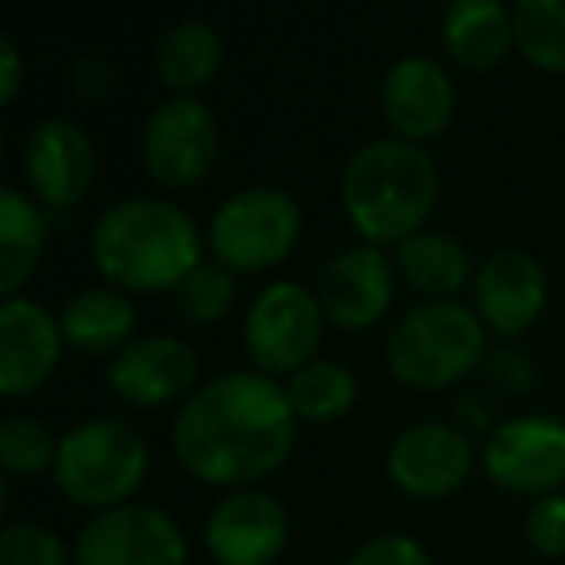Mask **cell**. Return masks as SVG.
Returning a JSON list of instances; mask_svg holds the SVG:
<instances>
[{
  "label": "cell",
  "instance_id": "cell-31",
  "mask_svg": "<svg viewBox=\"0 0 565 565\" xmlns=\"http://www.w3.org/2000/svg\"><path fill=\"white\" fill-rule=\"evenodd\" d=\"M345 565H434V557L411 534H376V539L361 542Z\"/></svg>",
  "mask_w": 565,
  "mask_h": 565
},
{
  "label": "cell",
  "instance_id": "cell-9",
  "mask_svg": "<svg viewBox=\"0 0 565 565\" xmlns=\"http://www.w3.org/2000/svg\"><path fill=\"white\" fill-rule=\"evenodd\" d=\"M484 477L515 495H557L565 488V423L554 415H515L492 426L480 449Z\"/></svg>",
  "mask_w": 565,
  "mask_h": 565
},
{
  "label": "cell",
  "instance_id": "cell-25",
  "mask_svg": "<svg viewBox=\"0 0 565 565\" xmlns=\"http://www.w3.org/2000/svg\"><path fill=\"white\" fill-rule=\"evenodd\" d=\"M511 20L519 55L542 74H565V0H519Z\"/></svg>",
  "mask_w": 565,
  "mask_h": 565
},
{
  "label": "cell",
  "instance_id": "cell-27",
  "mask_svg": "<svg viewBox=\"0 0 565 565\" xmlns=\"http://www.w3.org/2000/svg\"><path fill=\"white\" fill-rule=\"evenodd\" d=\"M236 307V271L217 259H202L174 291V310L186 326H217Z\"/></svg>",
  "mask_w": 565,
  "mask_h": 565
},
{
  "label": "cell",
  "instance_id": "cell-28",
  "mask_svg": "<svg viewBox=\"0 0 565 565\" xmlns=\"http://www.w3.org/2000/svg\"><path fill=\"white\" fill-rule=\"evenodd\" d=\"M0 565H74V546L51 526L12 519L0 531Z\"/></svg>",
  "mask_w": 565,
  "mask_h": 565
},
{
  "label": "cell",
  "instance_id": "cell-29",
  "mask_svg": "<svg viewBox=\"0 0 565 565\" xmlns=\"http://www.w3.org/2000/svg\"><path fill=\"white\" fill-rule=\"evenodd\" d=\"M480 372H484L488 387H492L495 395H508V399H515V395H526L534 384H539V369H534V361L523 353V349H515V345L488 349Z\"/></svg>",
  "mask_w": 565,
  "mask_h": 565
},
{
  "label": "cell",
  "instance_id": "cell-11",
  "mask_svg": "<svg viewBox=\"0 0 565 565\" xmlns=\"http://www.w3.org/2000/svg\"><path fill=\"white\" fill-rule=\"evenodd\" d=\"M387 480L411 500H446L472 477V441L457 423L423 418L399 430L387 446Z\"/></svg>",
  "mask_w": 565,
  "mask_h": 565
},
{
  "label": "cell",
  "instance_id": "cell-14",
  "mask_svg": "<svg viewBox=\"0 0 565 565\" xmlns=\"http://www.w3.org/2000/svg\"><path fill=\"white\" fill-rule=\"evenodd\" d=\"M399 287L395 259L376 244H353L326 259L318 271V302L322 315L338 330H372L380 318H387Z\"/></svg>",
  "mask_w": 565,
  "mask_h": 565
},
{
  "label": "cell",
  "instance_id": "cell-4",
  "mask_svg": "<svg viewBox=\"0 0 565 565\" xmlns=\"http://www.w3.org/2000/svg\"><path fill=\"white\" fill-rule=\"evenodd\" d=\"M384 356L399 384L441 392L480 372L488 356V330L465 302H418L395 322Z\"/></svg>",
  "mask_w": 565,
  "mask_h": 565
},
{
  "label": "cell",
  "instance_id": "cell-34",
  "mask_svg": "<svg viewBox=\"0 0 565 565\" xmlns=\"http://www.w3.org/2000/svg\"><path fill=\"white\" fill-rule=\"evenodd\" d=\"M457 418H461V430L465 434H472V430H480V426H488V411H484V399L480 395H461L457 399Z\"/></svg>",
  "mask_w": 565,
  "mask_h": 565
},
{
  "label": "cell",
  "instance_id": "cell-19",
  "mask_svg": "<svg viewBox=\"0 0 565 565\" xmlns=\"http://www.w3.org/2000/svg\"><path fill=\"white\" fill-rule=\"evenodd\" d=\"M441 51L461 71H495L515 51V20L500 0H454L441 12Z\"/></svg>",
  "mask_w": 565,
  "mask_h": 565
},
{
  "label": "cell",
  "instance_id": "cell-17",
  "mask_svg": "<svg viewBox=\"0 0 565 565\" xmlns=\"http://www.w3.org/2000/svg\"><path fill=\"white\" fill-rule=\"evenodd\" d=\"M63 322L32 295L0 299V392L9 399L32 395L63 361Z\"/></svg>",
  "mask_w": 565,
  "mask_h": 565
},
{
  "label": "cell",
  "instance_id": "cell-22",
  "mask_svg": "<svg viewBox=\"0 0 565 565\" xmlns=\"http://www.w3.org/2000/svg\"><path fill=\"white\" fill-rule=\"evenodd\" d=\"M47 210L28 190H0V299L24 295L28 279L47 252Z\"/></svg>",
  "mask_w": 565,
  "mask_h": 565
},
{
  "label": "cell",
  "instance_id": "cell-5",
  "mask_svg": "<svg viewBox=\"0 0 565 565\" xmlns=\"http://www.w3.org/2000/svg\"><path fill=\"white\" fill-rule=\"evenodd\" d=\"M148 441L136 426H128L125 418L97 415L63 434L51 477L66 500L97 515V511L132 503L148 477Z\"/></svg>",
  "mask_w": 565,
  "mask_h": 565
},
{
  "label": "cell",
  "instance_id": "cell-1",
  "mask_svg": "<svg viewBox=\"0 0 565 565\" xmlns=\"http://www.w3.org/2000/svg\"><path fill=\"white\" fill-rule=\"evenodd\" d=\"M287 387L264 372H221L179 407L171 446L202 484L256 488L287 465L299 438Z\"/></svg>",
  "mask_w": 565,
  "mask_h": 565
},
{
  "label": "cell",
  "instance_id": "cell-15",
  "mask_svg": "<svg viewBox=\"0 0 565 565\" xmlns=\"http://www.w3.org/2000/svg\"><path fill=\"white\" fill-rule=\"evenodd\" d=\"M550 282L542 264L523 248H495L472 275V310L495 338H519L542 318Z\"/></svg>",
  "mask_w": 565,
  "mask_h": 565
},
{
  "label": "cell",
  "instance_id": "cell-21",
  "mask_svg": "<svg viewBox=\"0 0 565 565\" xmlns=\"http://www.w3.org/2000/svg\"><path fill=\"white\" fill-rule=\"evenodd\" d=\"M63 322V338L78 353H113L117 356L125 345H132L136 333V307L128 291L113 287V282H97V287H82L66 299L58 310Z\"/></svg>",
  "mask_w": 565,
  "mask_h": 565
},
{
  "label": "cell",
  "instance_id": "cell-6",
  "mask_svg": "<svg viewBox=\"0 0 565 565\" xmlns=\"http://www.w3.org/2000/svg\"><path fill=\"white\" fill-rule=\"evenodd\" d=\"M302 205L279 186H244L213 210L205 248L228 271H271L299 248Z\"/></svg>",
  "mask_w": 565,
  "mask_h": 565
},
{
  "label": "cell",
  "instance_id": "cell-24",
  "mask_svg": "<svg viewBox=\"0 0 565 565\" xmlns=\"http://www.w3.org/2000/svg\"><path fill=\"white\" fill-rule=\"evenodd\" d=\"M287 399H291L299 423H338L356 407V372L341 361H310L295 376H287Z\"/></svg>",
  "mask_w": 565,
  "mask_h": 565
},
{
  "label": "cell",
  "instance_id": "cell-12",
  "mask_svg": "<svg viewBox=\"0 0 565 565\" xmlns=\"http://www.w3.org/2000/svg\"><path fill=\"white\" fill-rule=\"evenodd\" d=\"M28 194L47 213H71L97 179L94 136L71 117H43L24 140Z\"/></svg>",
  "mask_w": 565,
  "mask_h": 565
},
{
  "label": "cell",
  "instance_id": "cell-13",
  "mask_svg": "<svg viewBox=\"0 0 565 565\" xmlns=\"http://www.w3.org/2000/svg\"><path fill=\"white\" fill-rule=\"evenodd\" d=\"M217 565H275L291 539V515L264 488H236L210 508L202 526Z\"/></svg>",
  "mask_w": 565,
  "mask_h": 565
},
{
  "label": "cell",
  "instance_id": "cell-20",
  "mask_svg": "<svg viewBox=\"0 0 565 565\" xmlns=\"http://www.w3.org/2000/svg\"><path fill=\"white\" fill-rule=\"evenodd\" d=\"M392 259L411 291L423 295L426 302H457V295L472 287V275H477L465 241H457L446 228H423L407 236Z\"/></svg>",
  "mask_w": 565,
  "mask_h": 565
},
{
  "label": "cell",
  "instance_id": "cell-26",
  "mask_svg": "<svg viewBox=\"0 0 565 565\" xmlns=\"http://www.w3.org/2000/svg\"><path fill=\"white\" fill-rule=\"evenodd\" d=\"M58 434L35 415H4L0 418V461L4 472L17 480H32L55 472Z\"/></svg>",
  "mask_w": 565,
  "mask_h": 565
},
{
  "label": "cell",
  "instance_id": "cell-16",
  "mask_svg": "<svg viewBox=\"0 0 565 565\" xmlns=\"http://www.w3.org/2000/svg\"><path fill=\"white\" fill-rule=\"evenodd\" d=\"M380 109H384L392 136L411 143L438 140L457 113V82L434 55H403L387 66L380 86Z\"/></svg>",
  "mask_w": 565,
  "mask_h": 565
},
{
  "label": "cell",
  "instance_id": "cell-2",
  "mask_svg": "<svg viewBox=\"0 0 565 565\" xmlns=\"http://www.w3.org/2000/svg\"><path fill=\"white\" fill-rule=\"evenodd\" d=\"M205 233L171 198L136 194L113 202L89 233L97 271L120 291H179V282L202 264Z\"/></svg>",
  "mask_w": 565,
  "mask_h": 565
},
{
  "label": "cell",
  "instance_id": "cell-18",
  "mask_svg": "<svg viewBox=\"0 0 565 565\" xmlns=\"http://www.w3.org/2000/svg\"><path fill=\"white\" fill-rule=\"evenodd\" d=\"M105 380L128 407H167L198 392V353L174 333H151L120 349L105 369Z\"/></svg>",
  "mask_w": 565,
  "mask_h": 565
},
{
  "label": "cell",
  "instance_id": "cell-7",
  "mask_svg": "<svg viewBox=\"0 0 565 565\" xmlns=\"http://www.w3.org/2000/svg\"><path fill=\"white\" fill-rule=\"evenodd\" d=\"M326 315L318 295L299 279H275L252 299L244 318V349L256 372L279 380L318 361Z\"/></svg>",
  "mask_w": 565,
  "mask_h": 565
},
{
  "label": "cell",
  "instance_id": "cell-30",
  "mask_svg": "<svg viewBox=\"0 0 565 565\" xmlns=\"http://www.w3.org/2000/svg\"><path fill=\"white\" fill-rule=\"evenodd\" d=\"M526 546L539 557H565V495H542L526 511Z\"/></svg>",
  "mask_w": 565,
  "mask_h": 565
},
{
  "label": "cell",
  "instance_id": "cell-32",
  "mask_svg": "<svg viewBox=\"0 0 565 565\" xmlns=\"http://www.w3.org/2000/svg\"><path fill=\"white\" fill-rule=\"evenodd\" d=\"M71 82L82 105H97V102H105V94L113 89V66L97 55H82L71 71Z\"/></svg>",
  "mask_w": 565,
  "mask_h": 565
},
{
  "label": "cell",
  "instance_id": "cell-10",
  "mask_svg": "<svg viewBox=\"0 0 565 565\" xmlns=\"http://www.w3.org/2000/svg\"><path fill=\"white\" fill-rule=\"evenodd\" d=\"M186 557L174 515L140 500L97 511L74 539V565H186Z\"/></svg>",
  "mask_w": 565,
  "mask_h": 565
},
{
  "label": "cell",
  "instance_id": "cell-8",
  "mask_svg": "<svg viewBox=\"0 0 565 565\" xmlns=\"http://www.w3.org/2000/svg\"><path fill=\"white\" fill-rule=\"evenodd\" d=\"M221 159L217 113L202 97H167L148 113L140 132V163L163 190H190L213 174Z\"/></svg>",
  "mask_w": 565,
  "mask_h": 565
},
{
  "label": "cell",
  "instance_id": "cell-3",
  "mask_svg": "<svg viewBox=\"0 0 565 565\" xmlns=\"http://www.w3.org/2000/svg\"><path fill=\"white\" fill-rule=\"evenodd\" d=\"M438 190V163L423 143L380 136L349 156L341 171V210L361 244L399 248L407 236L426 228Z\"/></svg>",
  "mask_w": 565,
  "mask_h": 565
},
{
  "label": "cell",
  "instance_id": "cell-23",
  "mask_svg": "<svg viewBox=\"0 0 565 565\" xmlns=\"http://www.w3.org/2000/svg\"><path fill=\"white\" fill-rule=\"evenodd\" d=\"M221 63H225V43L210 20H179L156 43V74L171 89V97H194V89L217 78Z\"/></svg>",
  "mask_w": 565,
  "mask_h": 565
},
{
  "label": "cell",
  "instance_id": "cell-33",
  "mask_svg": "<svg viewBox=\"0 0 565 565\" xmlns=\"http://www.w3.org/2000/svg\"><path fill=\"white\" fill-rule=\"evenodd\" d=\"M24 86V55L12 35H0V105H12Z\"/></svg>",
  "mask_w": 565,
  "mask_h": 565
}]
</instances>
